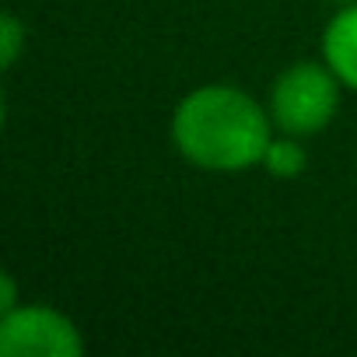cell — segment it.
<instances>
[{"mask_svg":"<svg viewBox=\"0 0 357 357\" xmlns=\"http://www.w3.org/2000/svg\"><path fill=\"white\" fill-rule=\"evenodd\" d=\"M322 60L343 88L357 91V0L329 18L322 32Z\"/></svg>","mask_w":357,"mask_h":357,"instance_id":"obj_4","label":"cell"},{"mask_svg":"<svg viewBox=\"0 0 357 357\" xmlns=\"http://www.w3.org/2000/svg\"><path fill=\"white\" fill-rule=\"evenodd\" d=\"M172 140L178 154L204 172H245L263 165L273 140V116L242 88L204 84L175 105Z\"/></svg>","mask_w":357,"mask_h":357,"instance_id":"obj_1","label":"cell"},{"mask_svg":"<svg viewBox=\"0 0 357 357\" xmlns=\"http://www.w3.org/2000/svg\"><path fill=\"white\" fill-rule=\"evenodd\" d=\"M11 308H18V287H15V277L4 273L0 277V315L11 312Z\"/></svg>","mask_w":357,"mask_h":357,"instance_id":"obj_7","label":"cell"},{"mask_svg":"<svg viewBox=\"0 0 357 357\" xmlns=\"http://www.w3.org/2000/svg\"><path fill=\"white\" fill-rule=\"evenodd\" d=\"M22 46H25V25L18 15H4L0 18V63L4 67H15V60L22 56Z\"/></svg>","mask_w":357,"mask_h":357,"instance_id":"obj_6","label":"cell"},{"mask_svg":"<svg viewBox=\"0 0 357 357\" xmlns=\"http://www.w3.org/2000/svg\"><path fill=\"white\" fill-rule=\"evenodd\" d=\"M84 340L77 326L50 305H18L0 315L4 357H77Z\"/></svg>","mask_w":357,"mask_h":357,"instance_id":"obj_3","label":"cell"},{"mask_svg":"<svg viewBox=\"0 0 357 357\" xmlns=\"http://www.w3.org/2000/svg\"><path fill=\"white\" fill-rule=\"evenodd\" d=\"M340 77L329 70V63H294L287 67L273 88H270V116L280 133L291 137H312L322 133L336 109H340Z\"/></svg>","mask_w":357,"mask_h":357,"instance_id":"obj_2","label":"cell"},{"mask_svg":"<svg viewBox=\"0 0 357 357\" xmlns=\"http://www.w3.org/2000/svg\"><path fill=\"white\" fill-rule=\"evenodd\" d=\"M263 168L273 178H298L308 168V154L301 147V137H273L266 154H263Z\"/></svg>","mask_w":357,"mask_h":357,"instance_id":"obj_5","label":"cell"},{"mask_svg":"<svg viewBox=\"0 0 357 357\" xmlns=\"http://www.w3.org/2000/svg\"><path fill=\"white\" fill-rule=\"evenodd\" d=\"M343 4H354V0H343Z\"/></svg>","mask_w":357,"mask_h":357,"instance_id":"obj_8","label":"cell"}]
</instances>
